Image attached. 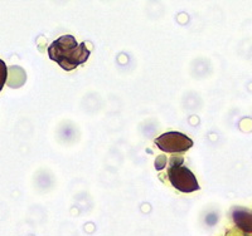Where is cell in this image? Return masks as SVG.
Instances as JSON below:
<instances>
[{"label": "cell", "instance_id": "2", "mask_svg": "<svg viewBox=\"0 0 252 236\" xmlns=\"http://www.w3.org/2000/svg\"><path fill=\"white\" fill-rule=\"evenodd\" d=\"M182 157H172L168 168V179L173 187L184 194H190L199 190V185L194 174L188 167L183 166Z\"/></svg>", "mask_w": 252, "mask_h": 236}, {"label": "cell", "instance_id": "6", "mask_svg": "<svg viewBox=\"0 0 252 236\" xmlns=\"http://www.w3.org/2000/svg\"><path fill=\"white\" fill-rule=\"evenodd\" d=\"M166 157L164 156H159L158 157V159L155 161V167H157V170H163L164 166L166 165Z\"/></svg>", "mask_w": 252, "mask_h": 236}, {"label": "cell", "instance_id": "5", "mask_svg": "<svg viewBox=\"0 0 252 236\" xmlns=\"http://www.w3.org/2000/svg\"><path fill=\"white\" fill-rule=\"evenodd\" d=\"M6 79H8V67H6L4 60L0 59V92L3 89Z\"/></svg>", "mask_w": 252, "mask_h": 236}, {"label": "cell", "instance_id": "3", "mask_svg": "<svg viewBox=\"0 0 252 236\" xmlns=\"http://www.w3.org/2000/svg\"><path fill=\"white\" fill-rule=\"evenodd\" d=\"M155 145L166 154H183L193 146V141L181 132H166L155 139Z\"/></svg>", "mask_w": 252, "mask_h": 236}, {"label": "cell", "instance_id": "4", "mask_svg": "<svg viewBox=\"0 0 252 236\" xmlns=\"http://www.w3.org/2000/svg\"><path fill=\"white\" fill-rule=\"evenodd\" d=\"M233 220L241 230L246 233H252V213L244 210H235L233 212Z\"/></svg>", "mask_w": 252, "mask_h": 236}, {"label": "cell", "instance_id": "1", "mask_svg": "<svg viewBox=\"0 0 252 236\" xmlns=\"http://www.w3.org/2000/svg\"><path fill=\"white\" fill-rule=\"evenodd\" d=\"M48 55L62 69L71 72L86 63L90 57V49L86 43H77L73 35H62L48 47Z\"/></svg>", "mask_w": 252, "mask_h": 236}]
</instances>
